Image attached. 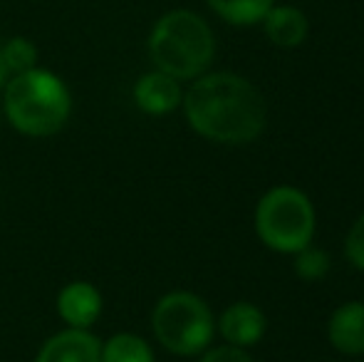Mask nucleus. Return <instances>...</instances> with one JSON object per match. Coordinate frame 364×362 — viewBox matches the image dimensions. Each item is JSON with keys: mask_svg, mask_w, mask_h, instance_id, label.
I'll list each match as a JSON object with an SVG mask.
<instances>
[{"mask_svg": "<svg viewBox=\"0 0 364 362\" xmlns=\"http://www.w3.org/2000/svg\"><path fill=\"white\" fill-rule=\"evenodd\" d=\"M196 134L220 144H245L260 137L268 119L265 100L255 85L233 73L198 78L181 100Z\"/></svg>", "mask_w": 364, "mask_h": 362, "instance_id": "f257e3e1", "label": "nucleus"}, {"mask_svg": "<svg viewBox=\"0 0 364 362\" xmlns=\"http://www.w3.org/2000/svg\"><path fill=\"white\" fill-rule=\"evenodd\" d=\"M3 112L8 122L28 137L58 134L73 112V97L63 80L43 68L13 75L5 85Z\"/></svg>", "mask_w": 364, "mask_h": 362, "instance_id": "f03ea898", "label": "nucleus"}, {"mask_svg": "<svg viewBox=\"0 0 364 362\" xmlns=\"http://www.w3.org/2000/svg\"><path fill=\"white\" fill-rule=\"evenodd\" d=\"M149 55L156 70L176 80L201 78L216 55V40L201 15L171 10L161 15L149 35Z\"/></svg>", "mask_w": 364, "mask_h": 362, "instance_id": "7ed1b4c3", "label": "nucleus"}, {"mask_svg": "<svg viewBox=\"0 0 364 362\" xmlns=\"http://www.w3.org/2000/svg\"><path fill=\"white\" fill-rule=\"evenodd\" d=\"M255 233L278 253H297L315 236V206L295 186H275L255 206Z\"/></svg>", "mask_w": 364, "mask_h": 362, "instance_id": "20e7f679", "label": "nucleus"}, {"mask_svg": "<svg viewBox=\"0 0 364 362\" xmlns=\"http://www.w3.org/2000/svg\"><path fill=\"white\" fill-rule=\"evenodd\" d=\"M151 328L168 353L188 358L208 350L216 333V320L206 300L186 290H176L156 303L151 313Z\"/></svg>", "mask_w": 364, "mask_h": 362, "instance_id": "39448f33", "label": "nucleus"}, {"mask_svg": "<svg viewBox=\"0 0 364 362\" xmlns=\"http://www.w3.org/2000/svg\"><path fill=\"white\" fill-rule=\"evenodd\" d=\"M35 362H102V343L90 330L68 328L40 348Z\"/></svg>", "mask_w": 364, "mask_h": 362, "instance_id": "423d86ee", "label": "nucleus"}, {"mask_svg": "<svg viewBox=\"0 0 364 362\" xmlns=\"http://www.w3.org/2000/svg\"><path fill=\"white\" fill-rule=\"evenodd\" d=\"M218 330L223 340L235 348H250L260 343L268 330L265 313L253 303H233L223 310L218 320Z\"/></svg>", "mask_w": 364, "mask_h": 362, "instance_id": "0eeeda50", "label": "nucleus"}, {"mask_svg": "<svg viewBox=\"0 0 364 362\" xmlns=\"http://www.w3.org/2000/svg\"><path fill=\"white\" fill-rule=\"evenodd\" d=\"M58 313L70 328L87 330L102 315V293L87 280H73L60 290Z\"/></svg>", "mask_w": 364, "mask_h": 362, "instance_id": "6e6552de", "label": "nucleus"}, {"mask_svg": "<svg viewBox=\"0 0 364 362\" xmlns=\"http://www.w3.org/2000/svg\"><path fill=\"white\" fill-rule=\"evenodd\" d=\"M183 92L176 78L161 73V70H154L146 73L144 78L136 80L134 85V102L141 112L154 117H161L173 112L176 107H181Z\"/></svg>", "mask_w": 364, "mask_h": 362, "instance_id": "1a4fd4ad", "label": "nucleus"}, {"mask_svg": "<svg viewBox=\"0 0 364 362\" xmlns=\"http://www.w3.org/2000/svg\"><path fill=\"white\" fill-rule=\"evenodd\" d=\"M330 345L342 355H364V303H342L327 320Z\"/></svg>", "mask_w": 364, "mask_h": 362, "instance_id": "9d476101", "label": "nucleus"}, {"mask_svg": "<svg viewBox=\"0 0 364 362\" xmlns=\"http://www.w3.org/2000/svg\"><path fill=\"white\" fill-rule=\"evenodd\" d=\"M263 25L270 43H275L278 48H297L307 38V30H310L305 13L297 8H290V5L270 8L268 15L263 18Z\"/></svg>", "mask_w": 364, "mask_h": 362, "instance_id": "9b49d317", "label": "nucleus"}, {"mask_svg": "<svg viewBox=\"0 0 364 362\" xmlns=\"http://www.w3.org/2000/svg\"><path fill=\"white\" fill-rule=\"evenodd\" d=\"M102 362H156V358L144 338L119 333L102 345Z\"/></svg>", "mask_w": 364, "mask_h": 362, "instance_id": "f8f14e48", "label": "nucleus"}, {"mask_svg": "<svg viewBox=\"0 0 364 362\" xmlns=\"http://www.w3.org/2000/svg\"><path fill=\"white\" fill-rule=\"evenodd\" d=\"M275 0H208L213 10L230 25L263 23Z\"/></svg>", "mask_w": 364, "mask_h": 362, "instance_id": "ddd939ff", "label": "nucleus"}, {"mask_svg": "<svg viewBox=\"0 0 364 362\" xmlns=\"http://www.w3.org/2000/svg\"><path fill=\"white\" fill-rule=\"evenodd\" d=\"M3 60L10 78L38 68V48L28 38H10L3 43Z\"/></svg>", "mask_w": 364, "mask_h": 362, "instance_id": "4468645a", "label": "nucleus"}, {"mask_svg": "<svg viewBox=\"0 0 364 362\" xmlns=\"http://www.w3.org/2000/svg\"><path fill=\"white\" fill-rule=\"evenodd\" d=\"M327 271H330V256H327L322 248L310 246L300 248L295 253V273L300 275L302 280L312 283V280H320L325 278Z\"/></svg>", "mask_w": 364, "mask_h": 362, "instance_id": "2eb2a0df", "label": "nucleus"}, {"mask_svg": "<svg viewBox=\"0 0 364 362\" xmlns=\"http://www.w3.org/2000/svg\"><path fill=\"white\" fill-rule=\"evenodd\" d=\"M345 256L347 261L352 263L355 268L364 271V213L352 223L350 233L345 238Z\"/></svg>", "mask_w": 364, "mask_h": 362, "instance_id": "dca6fc26", "label": "nucleus"}, {"mask_svg": "<svg viewBox=\"0 0 364 362\" xmlns=\"http://www.w3.org/2000/svg\"><path fill=\"white\" fill-rule=\"evenodd\" d=\"M201 362H253L245 348H235V345H220V348L203 350Z\"/></svg>", "mask_w": 364, "mask_h": 362, "instance_id": "f3484780", "label": "nucleus"}, {"mask_svg": "<svg viewBox=\"0 0 364 362\" xmlns=\"http://www.w3.org/2000/svg\"><path fill=\"white\" fill-rule=\"evenodd\" d=\"M8 80H10V73H8V68H5V60H3V43H0V90L8 85Z\"/></svg>", "mask_w": 364, "mask_h": 362, "instance_id": "a211bd4d", "label": "nucleus"}, {"mask_svg": "<svg viewBox=\"0 0 364 362\" xmlns=\"http://www.w3.org/2000/svg\"><path fill=\"white\" fill-rule=\"evenodd\" d=\"M0 122H3V110H0Z\"/></svg>", "mask_w": 364, "mask_h": 362, "instance_id": "6ab92c4d", "label": "nucleus"}]
</instances>
